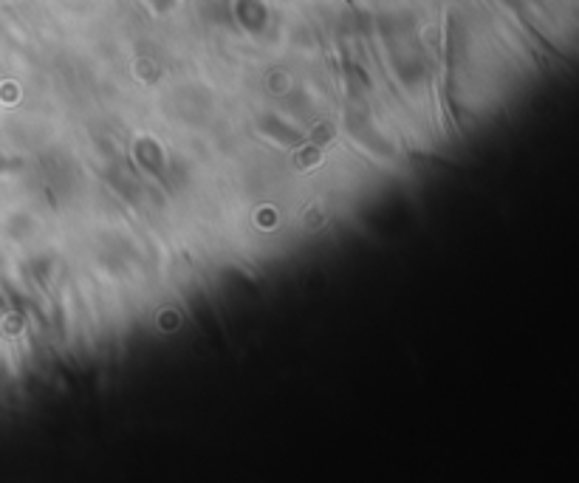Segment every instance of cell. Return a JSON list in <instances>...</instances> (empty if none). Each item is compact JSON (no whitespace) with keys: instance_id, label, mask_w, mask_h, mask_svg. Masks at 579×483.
Segmentation results:
<instances>
[]
</instances>
